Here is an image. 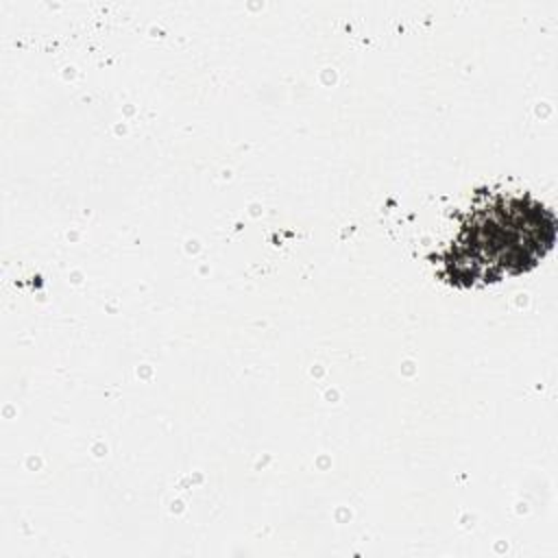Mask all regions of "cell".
I'll return each instance as SVG.
<instances>
[{
	"label": "cell",
	"instance_id": "obj_1",
	"mask_svg": "<svg viewBox=\"0 0 558 558\" xmlns=\"http://www.w3.org/2000/svg\"><path fill=\"white\" fill-rule=\"evenodd\" d=\"M556 240L554 214L527 192L480 190L436 257L438 275L458 288L488 286L532 270Z\"/></svg>",
	"mask_w": 558,
	"mask_h": 558
}]
</instances>
